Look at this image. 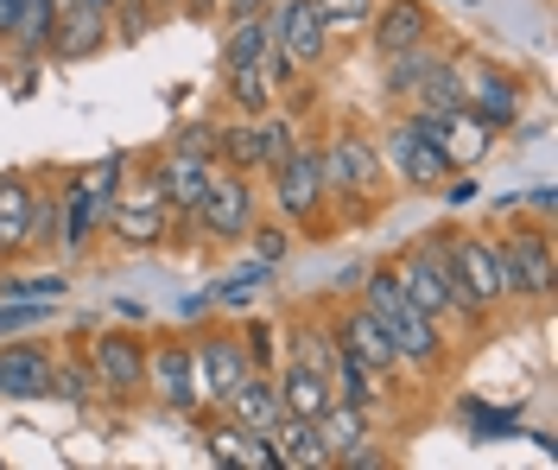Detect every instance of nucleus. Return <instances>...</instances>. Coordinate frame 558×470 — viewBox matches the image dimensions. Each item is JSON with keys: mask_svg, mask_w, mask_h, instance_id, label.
<instances>
[{"mask_svg": "<svg viewBox=\"0 0 558 470\" xmlns=\"http://www.w3.org/2000/svg\"><path fill=\"white\" fill-rule=\"evenodd\" d=\"M317 13H324L330 26H362V20L375 13V0H317Z\"/></svg>", "mask_w": 558, "mask_h": 470, "instance_id": "c9c22d12", "label": "nucleus"}, {"mask_svg": "<svg viewBox=\"0 0 558 470\" xmlns=\"http://www.w3.org/2000/svg\"><path fill=\"white\" fill-rule=\"evenodd\" d=\"M121 179H128V159H121V153H108V159L83 166V172L58 191V197H64V217H58V222H64V249L70 254H83L108 229V210H114Z\"/></svg>", "mask_w": 558, "mask_h": 470, "instance_id": "f03ea898", "label": "nucleus"}, {"mask_svg": "<svg viewBox=\"0 0 558 470\" xmlns=\"http://www.w3.org/2000/svg\"><path fill=\"white\" fill-rule=\"evenodd\" d=\"M20 7H26V0H0V38H13V26H20Z\"/></svg>", "mask_w": 558, "mask_h": 470, "instance_id": "a19ab883", "label": "nucleus"}, {"mask_svg": "<svg viewBox=\"0 0 558 470\" xmlns=\"http://www.w3.org/2000/svg\"><path fill=\"white\" fill-rule=\"evenodd\" d=\"M317 153H324V191L343 197L349 210H368V191L381 184V153H375V141H362V128H337Z\"/></svg>", "mask_w": 558, "mask_h": 470, "instance_id": "39448f33", "label": "nucleus"}, {"mask_svg": "<svg viewBox=\"0 0 558 470\" xmlns=\"http://www.w3.org/2000/svg\"><path fill=\"white\" fill-rule=\"evenodd\" d=\"M521 103H526V89L514 83V76H501V71H463V109L476 115L483 128H514L521 121Z\"/></svg>", "mask_w": 558, "mask_h": 470, "instance_id": "dca6fc26", "label": "nucleus"}, {"mask_svg": "<svg viewBox=\"0 0 558 470\" xmlns=\"http://www.w3.org/2000/svg\"><path fill=\"white\" fill-rule=\"evenodd\" d=\"M368 20H375V51H381V58L432 38V7H425V0H381Z\"/></svg>", "mask_w": 558, "mask_h": 470, "instance_id": "4be33fe9", "label": "nucleus"}, {"mask_svg": "<svg viewBox=\"0 0 558 470\" xmlns=\"http://www.w3.org/2000/svg\"><path fill=\"white\" fill-rule=\"evenodd\" d=\"M337 350H349L355 362H368L375 375H393V369H400V350H393V337L381 330V318H375L368 305L343 312V325H337Z\"/></svg>", "mask_w": 558, "mask_h": 470, "instance_id": "aec40b11", "label": "nucleus"}, {"mask_svg": "<svg viewBox=\"0 0 558 470\" xmlns=\"http://www.w3.org/2000/svg\"><path fill=\"white\" fill-rule=\"evenodd\" d=\"M204 445H209V465H229V470H279V465H274V438L235 426L229 413H222L216 426H204Z\"/></svg>", "mask_w": 558, "mask_h": 470, "instance_id": "6ab92c4d", "label": "nucleus"}, {"mask_svg": "<svg viewBox=\"0 0 558 470\" xmlns=\"http://www.w3.org/2000/svg\"><path fill=\"white\" fill-rule=\"evenodd\" d=\"M267 51H274V13L229 20V38H222V71H235V64H267Z\"/></svg>", "mask_w": 558, "mask_h": 470, "instance_id": "bb28decb", "label": "nucleus"}, {"mask_svg": "<svg viewBox=\"0 0 558 470\" xmlns=\"http://www.w3.org/2000/svg\"><path fill=\"white\" fill-rule=\"evenodd\" d=\"M146 388L166 400L172 413H191L197 407V375H191V344H159L146 350Z\"/></svg>", "mask_w": 558, "mask_h": 470, "instance_id": "a211bd4d", "label": "nucleus"}, {"mask_svg": "<svg viewBox=\"0 0 558 470\" xmlns=\"http://www.w3.org/2000/svg\"><path fill=\"white\" fill-rule=\"evenodd\" d=\"M267 438H274V465L279 470H324V465H330V451H324L317 426H312V420H299V413H286Z\"/></svg>", "mask_w": 558, "mask_h": 470, "instance_id": "393cba45", "label": "nucleus"}, {"mask_svg": "<svg viewBox=\"0 0 558 470\" xmlns=\"http://www.w3.org/2000/svg\"><path fill=\"white\" fill-rule=\"evenodd\" d=\"M387 166L413 184V191H432V184H445L457 172L451 159H445V146H438V121H432V115L393 121V134H387Z\"/></svg>", "mask_w": 558, "mask_h": 470, "instance_id": "423d86ee", "label": "nucleus"}, {"mask_svg": "<svg viewBox=\"0 0 558 470\" xmlns=\"http://www.w3.org/2000/svg\"><path fill=\"white\" fill-rule=\"evenodd\" d=\"M274 13V45L299 64V71H317L324 51H330V20L317 13V0H279L267 7Z\"/></svg>", "mask_w": 558, "mask_h": 470, "instance_id": "f8f14e48", "label": "nucleus"}, {"mask_svg": "<svg viewBox=\"0 0 558 470\" xmlns=\"http://www.w3.org/2000/svg\"><path fill=\"white\" fill-rule=\"evenodd\" d=\"M33 179L26 172H7L0 179V254H20L33 242Z\"/></svg>", "mask_w": 558, "mask_h": 470, "instance_id": "b1692460", "label": "nucleus"}, {"mask_svg": "<svg viewBox=\"0 0 558 470\" xmlns=\"http://www.w3.org/2000/svg\"><path fill=\"white\" fill-rule=\"evenodd\" d=\"M89 7H108V13H114V0H89Z\"/></svg>", "mask_w": 558, "mask_h": 470, "instance_id": "37998d69", "label": "nucleus"}, {"mask_svg": "<svg viewBox=\"0 0 558 470\" xmlns=\"http://www.w3.org/2000/svg\"><path fill=\"white\" fill-rule=\"evenodd\" d=\"M242 344H247V357H254V369L274 362V325H267V318H254V325L242 330Z\"/></svg>", "mask_w": 558, "mask_h": 470, "instance_id": "4c0bfd02", "label": "nucleus"}, {"mask_svg": "<svg viewBox=\"0 0 558 470\" xmlns=\"http://www.w3.org/2000/svg\"><path fill=\"white\" fill-rule=\"evenodd\" d=\"M222 413L235 420V426H247V433H274L279 420H286V400H279V382L267 375V369H254L235 395L222 400Z\"/></svg>", "mask_w": 558, "mask_h": 470, "instance_id": "412c9836", "label": "nucleus"}, {"mask_svg": "<svg viewBox=\"0 0 558 470\" xmlns=\"http://www.w3.org/2000/svg\"><path fill=\"white\" fill-rule=\"evenodd\" d=\"M267 280H274V267H267V261H254V267H242L235 280H222L209 299H222V305H254V299L267 292Z\"/></svg>", "mask_w": 558, "mask_h": 470, "instance_id": "72a5a7b5", "label": "nucleus"}, {"mask_svg": "<svg viewBox=\"0 0 558 470\" xmlns=\"http://www.w3.org/2000/svg\"><path fill=\"white\" fill-rule=\"evenodd\" d=\"M274 179V204L279 217L292 222H312L324 204H330V191H324V153H317L312 141H292L286 153H279V166L267 172Z\"/></svg>", "mask_w": 558, "mask_h": 470, "instance_id": "1a4fd4ad", "label": "nucleus"}, {"mask_svg": "<svg viewBox=\"0 0 558 470\" xmlns=\"http://www.w3.org/2000/svg\"><path fill=\"white\" fill-rule=\"evenodd\" d=\"M387 267H393V280L407 287V299H413V305L425 312V318H438V325H445V318H463V305L451 299L445 274L432 267V254L418 249V242H413V249H400L393 261H387Z\"/></svg>", "mask_w": 558, "mask_h": 470, "instance_id": "4468645a", "label": "nucleus"}, {"mask_svg": "<svg viewBox=\"0 0 558 470\" xmlns=\"http://www.w3.org/2000/svg\"><path fill=\"white\" fill-rule=\"evenodd\" d=\"M108 33H114V13L108 7H89V0H70L58 7V20H51V58H89V51H102Z\"/></svg>", "mask_w": 558, "mask_h": 470, "instance_id": "2eb2a0df", "label": "nucleus"}, {"mask_svg": "<svg viewBox=\"0 0 558 470\" xmlns=\"http://www.w3.org/2000/svg\"><path fill=\"white\" fill-rule=\"evenodd\" d=\"M362 305L381 318V330L393 337L400 362H413V369H432V362L445 357L438 318H425L413 299H407V287L393 280V267H368V280H362Z\"/></svg>", "mask_w": 558, "mask_h": 470, "instance_id": "f257e3e1", "label": "nucleus"}, {"mask_svg": "<svg viewBox=\"0 0 558 470\" xmlns=\"http://www.w3.org/2000/svg\"><path fill=\"white\" fill-rule=\"evenodd\" d=\"M267 7H274V0H222V13H229V20H247V13H267Z\"/></svg>", "mask_w": 558, "mask_h": 470, "instance_id": "ea45409f", "label": "nucleus"}, {"mask_svg": "<svg viewBox=\"0 0 558 470\" xmlns=\"http://www.w3.org/2000/svg\"><path fill=\"white\" fill-rule=\"evenodd\" d=\"M229 96H235V109L242 115H267L274 109V83H267L260 64H235V71H229Z\"/></svg>", "mask_w": 558, "mask_h": 470, "instance_id": "7c9ffc66", "label": "nucleus"}, {"mask_svg": "<svg viewBox=\"0 0 558 470\" xmlns=\"http://www.w3.org/2000/svg\"><path fill=\"white\" fill-rule=\"evenodd\" d=\"M51 299H0V337H20V330H38L51 325Z\"/></svg>", "mask_w": 558, "mask_h": 470, "instance_id": "2f4dec72", "label": "nucleus"}, {"mask_svg": "<svg viewBox=\"0 0 558 470\" xmlns=\"http://www.w3.org/2000/svg\"><path fill=\"white\" fill-rule=\"evenodd\" d=\"M197 222H204V236H216V242L247 236V229H254V179H247V172H229V166H216L204 204H197Z\"/></svg>", "mask_w": 558, "mask_h": 470, "instance_id": "9b49d317", "label": "nucleus"}, {"mask_svg": "<svg viewBox=\"0 0 558 470\" xmlns=\"http://www.w3.org/2000/svg\"><path fill=\"white\" fill-rule=\"evenodd\" d=\"M83 362L96 369V388L114 400H134L146 388V337H134V330H102L83 350Z\"/></svg>", "mask_w": 558, "mask_h": 470, "instance_id": "9d476101", "label": "nucleus"}, {"mask_svg": "<svg viewBox=\"0 0 558 470\" xmlns=\"http://www.w3.org/2000/svg\"><path fill=\"white\" fill-rule=\"evenodd\" d=\"M292 362H305V369H317V375H330V369H337V337L317 330V325H305L299 337H292Z\"/></svg>", "mask_w": 558, "mask_h": 470, "instance_id": "473e14b6", "label": "nucleus"}, {"mask_svg": "<svg viewBox=\"0 0 558 470\" xmlns=\"http://www.w3.org/2000/svg\"><path fill=\"white\" fill-rule=\"evenodd\" d=\"M279 400H286V413H299V420H317L324 407H330V375H317L305 362H292L286 375H279Z\"/></svg>", "mask_w": 558, "mask_h": 470, "instance_id": "cd10ccee", "label": "nucleus"}, {"mask_svg": "<svg viewBox=\"0 0 558 470\" xmlns=\"http://www.w3.org/2000/svg\"><path fill=\"white\" fill-rule=\"evenodd\" d=\"M375 388H381V375H375L368 362H355L349 350H337V369H330V395H337V400H355V407H375Z\"/></svg>", "mask_w": 558, "mask_h": 470, "instance_id": "c85d7f7f", "label": "nucleus"}, {"mask_svg": "<svg viewBox=\"0 0 558 470\" xmlns=\"http://www.w3.org/2000/svg\"><path fill=\"white\" fill-rule=\"evenodd\" d=\"M153 179H159V191H166L172 217H197L209 179H216V159L197 153V146H166V153L153 159Z\"/></svg>", "mask_w": 558, "mask_h": 470, "instance_id": "ddd939ff", "label": "nucleus"}, {"mask_svg": "<svg viewBox=\"0 0 558 470\" xmlns=\"http://www.w3.org/2000/svg\"><path fill=\"white\" fill-rule=\"evenodd\" d=\"M96 395H102V388H96V369H89V362L51 357V400H76V407H83V400H96Z\"/></svg>", "mask_w": 558, "mask_h": 470, "instance_id": "c756f323", "label": "nucleus"}, {"mask_svg": "<svg viewBox=\"0 0 558 470\" xmlns=\"http://www.w3.org/2000/svg\"><path fill=\"white\" fill-rule=\"evenodd\" d=\"M445 197H451V204H476V179H470V172H451V179H445Z\"/></svg>", "mask_w": 558, "mask_h": 470, "instance_id": "58836bf2", "label": "nucleus"}, {"mask_svg": "<svg viewBox=\"0 0 558 470\" xmlns=\"http://www.w3.org/2000/svg\"><path fill=\"white\" fill-rule=\"evenodd\" d=\"M299 141V128L286 121V115H242L235 128H216V166H229V172H274L279 153Z\"/></svg>", "mask_w": 558, "mask_h": 470, "instance_id": "7ed1b4c3", "label": "nucleus"}, {"mask_svg": "<svg viewBox=\"0 0 558 470\" xmlns=\"http://www.w3.org/2000/svg\"><path fill=\"white\" fill-rule=\"evenodd\" d=\"M495 267H501V299H553L558 287L553 229H514L508 242H495Z\"/></svg>", "mask_w": 558, "mask_h": 470, "instance_id": "20e7f679", "label": "nucleus"}, {"mask_svg": "<svg viewBox=\"0 0 558 470\" xmlns=\"http://www.w3.org/2000/svg\"><path fill=\"white\" fill-rule=\"evenodd\" d=\"M191 375H197V400L222 407V400L254 375V357H247L242 330H209V337H191Z\"/></svg>", "mask_w": 558, "mask_h": 470, "instance_id": "6e6552de", "label": "nucleus"}, {"mask_svg": "<svg viewBox=\"0 0 558 470\" xmlns=\"http://www.w3.org/2000/svg\"><path fill=\"white\" fill-rule=\"evenodd\" d=\"M209 13H222V0H184V20H197V26H204Z\"/></svg>", "mask_w": 558, "mask_h": 470, "instance_id": "79ce46f5", "label": "nucleus"}, {"mask_svg": "<svg viewBox=\"0 0 558 470\" xmlns=\"http://www.w3.org/2000/svg\"><path fill=\"white\" fill-rule=\"evenodd\" d=\"M286 249H292V236H286V229H274V222H267V229H254V261L279 267V261H286Z\"/></svg>", "mask_w": 558, "mask_h": 470, "instance_id": "e433bc0d", "label": "nucleus"}, {"mask_svg": "<svg viewBox=\"0 0 558 470\" xmlns=\"http://www.w3.org/2000/svg\"><path fill=\"white\" fill-rule=\"evenodd\" d=\"M438 64H445V51H432V38H425V45H407V51H387L381 58V89L393 96V103H413Z\"/></svg>", "mask_w": 558, "mask_h": 470, "instance_id": "5701e85b", "label": "nucleus"}, {"mask_svg": "<svg viewBox=\"0 0 558 470\" xmlns=\"http://www.w3.org/2000/svg\"><path fill=\"white\" fill-rule=\"evenodd\" d=\"M64 292H70L64 274H33V280H7V287H0V299H51V305H58Z\"/></svg>", "mask_w": 558, "mask_h": 470, "instance_id": "f704fd0d", "label": "nucleus"}, {"mask_svg": "<svg viewBox=\"0 0 558 470\" xmlns=\"http://www.w3.org/2000/svg\"><path fill=\"white\" fill-rule=\"evenodd\" d=\"M0 400H51V350L0 344Z\"/></svg>", "mask_w": 558, "mask_h": 470, "instance_id": "f3484780", "label": "nucleus"}, {"mask_svg": "<svg viewBox=\"0 0 558 470\" xmlns=\"http://www.w3.org/2000/svg\"><path fill=\"white\" fill-rule=\"evenodd\" d=\"M312 426H317V438H324V451H330V465H337L343 451H355V445L368 438V407H355V400H330Z\"/></svg>", "mask_w": 558, "mask_h": 470, "instance_id": "a878e982", "label": "nucleus"}, {"mask_svg": "<svg viewBox=\"0 0 558 470\" xmlns=\"http://www.w3.org/2000/svg\"><path fill=\"white\" fill-rule=\"evenodd\" d=\"M166 229H172V204H166L159 179L153 172L146 179H121L114 210H108V236L128 242V249H153V242H166Z\"/></svg>", "mask_w": 558, "mask_h": 470, "instance_id": "0eeeda50", "label": "nucleus"}]
</instances>
